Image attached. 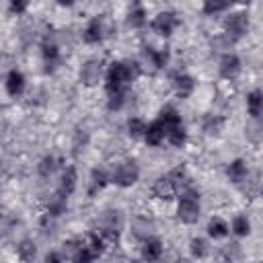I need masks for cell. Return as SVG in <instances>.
Wrapping results in <instances>:
<instances>
[{
    "label": "cell",
    "instance_id": "obj_1",
    "mask_svg": "<svg viewBox=\"0 0 263 263\" xmlns=\"http://www.w3.org/2000/svg\"><path fill=\"white\" fill-rule=\"evenodd\" d=\"M140 76V68L138 62L125 60V62H113L107 70V90H115V88H125L127 82L136 80Z\"/></svg>",
    "mask_w": 263,
    "mask_h": 263
},
{
    "label": "cell",
    "instance_id": "obj_2",
    "mask_svg": "<svg viewBox=\"0 0 263 263\" xmlns=\"http://www.w3.org/2000/svg\"><path fill=\"white\" fill-rule=\"evenodd\" d=\"M160 121H162V125H164V132H166V140L173 144V146H177V148H181L183 144H185V127H183V121H181V115L173 109V107H164L162 111H160V117H158Z\"/></svg>",
    "mask_w": 263,
    "mask_h": 263
},
{
    "label": "cell",
    "instance_id": "obj_3",
    "mask_svg": "<svg viewBox=\"0 0 263 263\" xmlns=\"http://www.w3.org/2000/svg\"><path fill=\"white\" fill-rule=\"evenodd\" d=\"M177 216L181 222L185 224H195L201 216V208H199V199H197V193L193 189H187L177 205Z\"/></svg>",
    "mask_w": 263,
    "mask_h": 263
},
{
    "label": "cell",
    "instance_id": "obj_4",
    "mask_svg": "<svg viewBox=\"0 0 263 263\" xmlns=\"http://www.w3.org/2000/svg\"><path fill=\"white\" fill-rule=\"evenodd\" d=\"M166 62H168V51L166 49H152V47H146L144 51H142V58H140V62H138V68H140V72H150V74H154L156 70H160V68H164L166 66Z\"/></svg>",
    "mask_w": 263,
    "mask_h": 263
},
{
    "label": "cell",
    "instance_id": "obj_5",
    "mask_svg": "<svg viewBox=\"0 0 263 263\" xmlns=\"http://www.w3.org/2000/svg\"><path fill=\"white\" fill-rule=\"evenodd\" d=\"M249 31V14L247 12H234L226 18L224 23V35L234 43L236 39H240L242 35H247Z\"/></svg>",
    "mask_w": 263,
    "mask_h": 263
},
{
    "label": "cell",
    "instance_id": "obj_6",
    "mask_svg": "<svg viewBox=\"0 0 263 263\" xmlns=\"http://www.w3.org/2000/svg\"><path fill=\"white\" fill-rule=\"evenodd\" d=\"M138 177H140V168H138L136 160H125L115 168L111 181L119 187H132L138 181Z\"/></svg>",
    "mask_w": 263,
    "mask_h": 263
},
{
    "label": "cell",
    "instance_id": "obj_7",
    "mask_svg": "<svg viewBox=\"0 0 263 263\" xmlns=\"http://www.w3.org/2000/svg\"><path fill=\"white\" fill-rule=\"evenodd\" d=\"M123 226V216L119 210H107L101 218V230H103V238H111L117 240L119 232Z\"/></svg>",
    "mask_w": 263,
    "mask_h": 263
},
{
    "label": "cell",
    "instance_id": "obj_8",
    "mask_svg": "<svg viewBox=\"0 0 263 263\" xmlns=\"http://www.w3.org/2000/svg\"><path fill=\"white\" fill-rule=\"evenodd\" d=\"M177 25H179V16H177L175 12H171V10L158 12V14L154 16V21H152L154 33H158V35H162V37H168V35L177 29Z\"/></svg>",
    "mask_w": 263,
    "mask_h": 263
},
{
    "label": "cell",
    "instance_id": "obj_9",
    "mask_svg": "<svg viewBox=\"0 0 263 263\" xmlns=\"http://www.w3.org/2000/svg\"><path fill=\"white\" fill-rule=\"evenodd\" d=\"M107 33H109V27L105 25V14H103V16H95V18L86 25V29H84V33H82V39H84L86 43H99V41L105 39Z\"/></svg>",
    "mask_w": 263,
    "mask_h": 263
},
{
    "label": "cell",
    "instance_id": "obj_10",
    "mask_svg": "<svg viewBox=\"0 0 263 263\" xmlns=\"http://www.w3.org/2000/svg\"><path fill=\"white\" fill-rule=\"evenodd\" d=\"M103 76V64L99 60H88L80 68V82L84 86H97Z\"/></svg>",
    "mask_w": 263,
    "mask_h": 263
},
{
    "label": "cell",
    "instance_id": "obj_11",
    "mask_svg": "<svg viewBox=\"0 0 263 263\" xmlns=\"http://www.w3.org/2000/svg\"><path fill=\"white\" fill-rule=\"evenodd\" d=\"M240 74V60L234 53H226L220 60V76L226 80H232Z\"/></svg>",
    "mask_w": 263,
    "mask_h": 263
},
{
    "label": "cell",
    "instance_id": "obj_12",
    "mask_svg": "<svg viewBox=\"0 0 263 263\" xmlns=\"http://www.w3.org/2000/svg\"><path fill=\"white\" fill-rule=\"evenodd\" d=\"M152 195L158 197V199H173V197L177 195V187H175V183L168 179V175L154 181V185H152Z\"/></svg>",
    "mask_w": 263,
    "mask_h": 263
},
{
    "label": "cell",
    "instance_id": "obj_13",
    "mask_svg": "<svg viewBox=\"0 0 263 263\" xmlns=\"http://www.w3.org/2000/svg\"><path fill=\"white\" fill-rule=\"evenodd\" d=\"M164 138H166V132H164V125H162L160 119H156V121H152L150 125H146L144 140H146L150 146H160Z\"/></svg>",
    "mask_w": 263,
    "mask_h": 263
},
{
    "label": "cell",
    "instance_id": "obj_14",
    "mask_svg": "<svg viewBox=\"0 0 263 263\" xmlns=\"http://www.w3.org/2000/svg\"><path fill=\"white\" fill-rule=\"evenodd\" d=\"M162 255V242L158 238H146L144 247H142V259L146 263H156Z\"/></svg>",
    "mask_w": 263,
    "mask_h": 263
},
{
    "label": "cell",
    "instance_id": "obj_15",
    "mask_svg": "<svg viewBox=\"0 0 263 263\" xmlns=\"http://www.w3.org/2000/svg\"><path fill=\"white\" fill-rule=\"evenodd\" d=\"M74 189H76V171H74V166H68V168L62 173L60 187H58V195L68 197Z\"/></svg>",
    "mask_w": 263,
    "mask_h": 263
},
{
    "label": "cell",
    "instance_id": "obj_16",
    "mask_svg": "<svg viewBox=\"0 0 263 263\" xmlns=\"http://www.w3.org/2000/svg\"><path fill=\"white\" fill-rule=\"evenodd\" d=\"M23 90H25V76L18 70H12L6 76V92L10 97H18Z\"/></svg>",
    "mask_w": 263,
    "mask_h": 263
},
{
    "label": "cell",
    "instance_id": "obj_17",
    "mask_svg": "<svg viewBox=\"0 0 263 263\" xmlns=\"http://www.w3.org/2000/svg\"><path fill=\"white\" fill-rule=\"evenodd\" d=\"M193 88H195V82H193L191 76L179 74V76L175 78V90H177V97H179V99H187V97L193 92Z\"/></svg>",
    "mask_w": 263,
    "mask_h": 263
},
{
    "label": "cell",
    "instance_id": "obj_18",
    "mask_svg": "<svg viewBox=\"0 0 263 263\" xmlns=\"http://www.w3.org/2000/svg\"><path fill=\"white\" fill-rule=\"evenodd\" d=\"M226 173H228V179H230L232 183H242V181L247 179V173H249V171H247V162L240 160V158H236L234 162L228 164Z\"/></svg>",
    "mask_w": 263,
    "mask_h": 263
},
{
    "label": "cell",
    "instance_id": "obj_19",
    "mask_svg": "<svg viewBox=\"0 0 263 263\" xmlns=\"http://www.w3.org/2000/svg\"><path fill=\"white\" fill-rule=\"evenodd\" d=\"M247 109H249V115L253 119L261 117V111H263V92L261 90H253L247 97Z\"/></svg>",
    "mask_w": 263,
    "mask_h": 263
},
{
    "label": "cell",
    "instance_id": "obj_20",
    "mask_svg": "<svg viewBox=\"0 0 263 263\" xmlns=\"http://www.w3.org/2000/svg\"><path fill=\"white\" fill-rule=\"evenodd\" d=\"M201 127H203V132L208 136H218L222 132V127H224V117L222 115H205Z\"/></svg>",
    "mask_w": 263,
    "mask_h": 263
},
{
    "label": "cell",
    "instance_id": "obj_21",
    "mask_svg": "<svg viewBox=\"0 0 263 263\" xmlns=\"http://www.w3.org/2000/svg\"><path fill=\"white\" fill-rule=\"evenodd\" d=\"M125 97H127L125 88L107 90V107H109V111H117V109H121L123 103H125Z\"/></svg>",
    "mask_w": 263,
    "mask_h": 263
},
{
    "label": "cell",
    "instance_id": "obj_22",
    "mask_svg": "<svg viewBox=\"0 0 263 263\" xmlns=\"http://www.w3.org/2000/svg\"><path fill=\"white\" fill-rule=\"evenodd\" d=\"M16 255L23 263H33L35 255H37V249H35V242L33 240H23L18 247H16Z\"/></svg>",
    "mask_w": 263,
    "mask_h": 263
},
{
    "label": "cell",
    "instance_id": "obj_23",
    "mask_svg": "<svg viewBox=\"0 0 263 263\" xmlns=\"http://www.w3.org/2000/svg\"><path fill=\"white\" fill-rule=\"evenodd\" d=\"M228 224L222 220V218H212L210 220V224H208V234L212 236V238H224L226 234H228Z\"/></svg>",
    "mask_w": 263,
    "mask_h": 263
},
{
    "label": "cell",
    "instance_id": "obj_24",
    "mask_svg": "<svg viewBox=\"0 0 263 263\" xmlns=\"http://www.w3.org/2000/svg\"><path fill=\"white\" fill-rule=\"evenodd\" d=\"M103 245H105V242H103V236H99V234H95V232H92V234H88V236H86V240H84V249H86L95 259L105 251V247H103Z\"/></svg>",
    "mask_w": 263,
    "mask_h": 263
},
{
    "label": "cell",
    "instance_id": "obj_25",
    "mask_svg": "<svg viewBox=\"0 0 263 263\" xmlns=\"http://www.w3.org/2000/svg\"><path fill=\"white\" fill-rule=\"evenodd\" d=\"M82 247H84V240H80V238H70V240H66L64 242V249H62V257H66V259H70V261H74V257L82 251Z\"/></svg>",
    "mask_w": 263,
    "mask_h": 263
},
{
    "label": "cell",
    "instance_id": "obj_26",
    "mask_svg": "<svg viewBox=\"0 0 263 263\" xmlns=\"http://www.w3.org/2000/svg\"><path fill=\"white\" fill-rule=\"evenodd\" d=\"M127 25H129L132 29H140V27L146 25V12H144L142 6H136V8H132V10L127 12Z\"/></svg>",
    "mask_w": 263,
    "mask_h": 263
},
{
    "label": "cell",
    "instance_id": "obj_27",
    "mask_svg": "<svg viewBox=\"0 0 263 263\" xmlns=\"http://www.w3.org/2000/svg\"><path fill=\"white\" fill-rule=\"evenodd\" d=\"M127 134H129V138H134V140L144 138V134H146V123H144L140 117H132V119L127 121Z\"/></svg>",
    "mask_w": 263,
    "mask_h": 263
},
{
    "label": "cell",
    "instance_id": "obj_28",
    "mask_svg": "<svg viewBox=\"0 0 263 263\" xmlns=\"http://www.w3.org/2000/svg\"><path fill=\"white\" fill-rule=\"evenodd\" d=\"M90 181H92V189H90V191H97V189H103V187L111 181V177L107 175V171L95 168V171L90 173Z\"/></svg>",
    "mask_w": 263,
    "mask_h": 263
},
{
    "label": "cell",
    "instance_id": "obj_29",
    "mask_svg": "<svg viewBox=\"0 0 263 263\" xmlns=\"http://www.w3.org/2000/svg\"><path fill=\"white\" fill-rule=\"evenodd\" d=\"M232 232H234L236 236H247V234L251 232V222H249V218H247V216H236V218L232 220Z\"/></svg>",
    "mask_w": 263,
    "mask_h": 263
},
{
    "label": "cell",
    "instance_id": "obj_30",
    "mask_svg": "<svg viewBox=\"0 0 263 263\" xmlns=\"http://www.w3.org/2000/svg\"><path fill=\"white\" fill-rule=\"evenodd\" d=\"M189 251H191V255H193L195 259H203V257L210 253V247H208V242H205L203 238H193V240L189 242Z\"/></svg>",
    "mask_w": 263,
    "mask_h": 263
},
{
    "label": "cell",
    "instance_id": "obj_31",
    "mask_svg": "<svg viewBox=\"0 0 263 263\" xmlns=\"http://www.w3.org/2000/svg\"><path fill=\"white\" fill-rule=\"evenodd\" d=\"M66 210V197H62V195H53V199L49 201V205H47V212L51 214V216H60L62 212Z\"/></svg>",
    "mask_w": 263,
    "mask_h": 263
},
{
    "label": "cell",
    "instance_id": "obj_32",
    "mask_svg": "<svg viewBox=\"0 0 263 263\" xmlns=\"http://www.w3.org/2000/svg\"><path fill=\"white\" fill-rule=\"evenodd\" d=\"M37 171H39L41 177H49V175L55 171V158H53V156H45V158L39 162Z\"/></svg>",
    "mask_w": 263,
    "mask_h": 263
},
{
    "label": "cell",
    "instance_id": "obj_33",
    "mask_svg": "<svg viewBox=\"0 0 263 263\" xmlns=\"http://www.w3.org/2000/svg\"><path fill=\"white\" fill-rule=\"evenodd\" d=\"M226 8H228L226 2H212V0L203 2V12H205V14H216V12H222V10H226Z\"/></svg>",
    "mask_w": 263,
    "mask_h": 263
},
{
    "label": "cell",
    "instance_id": "obj_34",
    "mask_svg": "<svg viewBox=\"0 0 263 263\" xmlns=\"http://www.w3.org/2000/svg\"><path fill=\"white\" fill-rule=\"evenodd\" d=\"M58 53L60 51H58V45L53 41H45L43 43V55H45V60H51L53 62V60H58Z\"/></svg>",
    "mask_w": 263,
    "mask_h": 263
},
{
    "label": "cell",
    "instance_id": "obj_35",
    "mask_svg": "<svg viewBox=\"0 0 263 263\" xmlns=\"http://www.w3.org/2000/svg\"><path fill=\"white\" fill-rule=\"evenodd\" d=\"M43 263H64V257H62V253H58V251H49V253L45 255Z\"/></svg>",
    "mask_w": 263,
    "mask_h": 263
},
{
    "label": "cell",
    "instance_id": "obj_36",
    "mask_svg": "<svg viewBox=\"0 0 263 263\" xmlns=\"http://www.w3.org/2000/svg\"><path fill=\"white\" fill-rule=\"evenodd\" d=\"M25 8H27V4H25V2H10V12L21 14V12H25Z\"/></svg>",
    "mask_w": 263,
    "mask_h": 263
},
{
    "label": "cell",
    "instance_id": "obj_37",
    "mask_svg": "<svg viewBox=\"0 0 263 263\" xmlns=\"http://www.w3.org/2000/svg\"><path fill=\"white\" fill-rule=\"evenodd\" d=\"M175 263H191V261H189V259H177Z\"/></svg>",
    "mask_w": 263,
    "mask_h": 263
},
{
    "label": "cell",
    "instance_id": "obj_38",
    "mask_svg": "<svg viewBox=\"0 0 263 263\" xmlns=\"http://www.w3.org/2000/svg\"><path fill=\"white\" fill-rule=\"evenodd\" d=\"M129 263H140V261H134V259H132V261H129Z\"/></svg>",
    "mask_w": 263,
    "mask_h": 263
}]
</instances>
